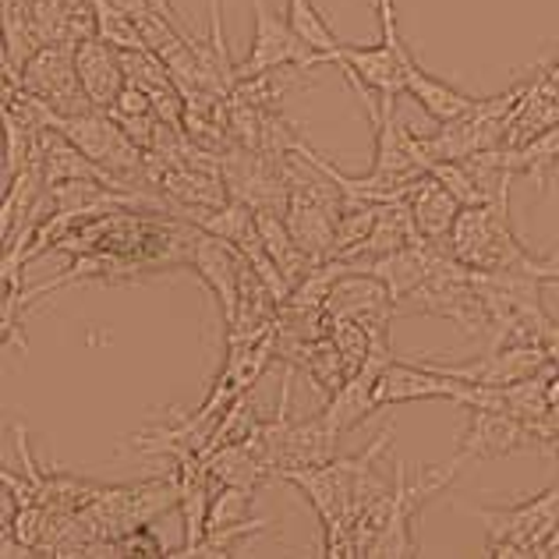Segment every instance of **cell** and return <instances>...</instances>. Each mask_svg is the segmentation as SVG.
Instances as JSON below:
<instances>
[{
  "label": "cell",
  "mask_w": 559,
  "mask_h": 559,
  "mask_svg": "<svg viewBox=\"0 0 559 559\" xmlns=\"http://www.w3.org/2000/svg\"><path fill=\"white\" fill-rule=\"evenodd\" d=\"M447 252L475 273H521L542 280V284H559V252L538 255L518 238L510 195L489 205H467L457 216Z\"/></svg>",
  "instance_id": "1"
},
{
  "label": "cell",
  "mask_w": 559,
  "mask_h": 559,
  "mask_svg": "<svg viewBox=\"0 0 559 559\" xmlns=\"http://www.w3.org/2000/svg\"><path fill=\"white\" fill-rule=\"evenodd\" d=\"M393 443V429H382L369 447L355 457H333L319 467H305V471H287L280 475L298 489L312 510L322 521V535H344L355 532V507H358V492L365 478L372 475L382 450Z\"/></svg>",
  "instance_id": "2"
},
{
  "label": "cell",
  "mask_w": 559,
  "mask_h": 559,
  "mask_svg": "<svg viewBox=\"0 0 559 559\" xmlns=\"http://www.w3.org/2000/svg\"><path fill=\"white\" fill-rule=\"evenodd\" d=\"M464 464L453 457L443 467H425L415 478H407L404 464H396L393 475V510L376 538L365 546L361 559H418V513L421 507L450 489Z\"/></svg>",
  "instance_id": "3"
},
{
  "label": "cell",
  "mask_w": 559,
  "mask_h": 559,
  "mask_svg": "<svg viewBox=\"0 0 559 559\" xmlns=\"http://www.w3.org/2000/svg\"><path fill=\"white\" fill-rule=\"evenodd\" d=\"M376 11H379V33H382V43L390 47V53L396 57V64L404 71V93L418 103V107L432 117V121H453V117L467 114L471 107L478 103V96H471L457 85H450L443 79L429 75L418 57L411 53V47H404V36H401V25H396V8L393 0H376Z\"/></svg>",
  "instance_id": "4"
},
{
  "label": "cell",
  "mask_w": 559,
  "mask_h": 559,
  "mask_svg": "<svg viewBox=\"0 0 559 559\" xmlns=\"http://www.w3.org/2000/svg\"><path fill=\"white\" fill-rule=\"evenodd\" d=\"M252 8H255V36H252V47L245 53V61L238 64V82L266 75V71H280V68L305 71L312 64H322V53L287 19H280L270 8V0H252Z\"/></svg>",
  "instance_id": "5"
},
{
  "label": "cell",
  "mask_w": 559,
  "mask_h": 559,
  "mask_svg": "<svg viewBox=\"0 0 559 559\" xmlns=\"http://www.w3.org/2000/svg\"><path fill=\"white\" fill-rule=\"evenodd\" d=\"M475 382L453 379L447 372L429 369L425 361H390L376 382V407L415 404V401H457L464 407L475 404Z\"/></svg>",
  "instance_id": "6"
},
{
  "label": "cell",
  "mask_w": 559,
  "mask_h": 559,
  "mask_svg": "<svg viewBox=\"0 0 559 559\" xmlns=\"http://www.w3.org/2000/svg\"><path fill=\"white\" fill-rule=\"evenodd\" d=\"M19 85L33 96L47 99L61 114H79L93 107L75 68V43H43L33 53V61L25 64Z\"/></svg>",
  "instance_id": "7"
},
{
  "label": "cell",
  "mask_w": 559,
  "mask_h": 559,
  "mask_svg": "<svg viewBox=\"0 0 559 559\" xmlns=\"http://www.w3.org/2000/svg\"><path fill=\"white\" fill-rule=\"evenodd\" d=\"M188 270H195L202 276V284L213 290L219 316H224V326H230L234 316H238V298H241V273H245L241 248L195 227L188 241Z\"/></svg>",
  "instance_id": "8"
},
{
  "label": "cell",
  "mask_w": 559,
  "mask_h": 559,
  "mask_svg": "<svg viewBox=\"0 0 559 559\" xmlns=\"http://www.w3.org/2000/svg\"><path fill=\"white\" fill-rule=\"evenodd\" d=\"M538 439L532 432V425L507 415V411H492V407H467V429L457 443V461H496L507 457V453H518L535 447Z\"/></svg>",
  "instance_id": "9"
},
{
  "label": "cell",
  "mask_w": 559,
  "mask_h": 559,
  "mask_svg": "<svg viewBox=\"0 0 559 559\" xmlns=\"http://www.w3.org/2000/svg\"><path fill=\"white\" fill-rule=\"evenodd\" d=\"M471 513H478V518L485 521L492 542L496 538H513V542H524V546L538 549L549 535L559 532V481L552 485V489L524 499V503L475 507Z\"/></svg>",
  "instance_id": "10"
},
{
  "label": "cell",
  "mask_w": 559,
  "mask_h": 559,
  "mask_svg": "<svg viewBox=\"0 0 559 559\" xmlns=\"http://www.w3.org/2000/svg\"><path fill=\"white\" fill-rule=\"evenodd\" d=\"M425 365L436 372H447L453 379L475 382V386H513V382H524L538 372H546L552 358L546 355V347H489L475 361L443 365V361L429 358Z\"/></svg>",
  "instance_id": "11"
},
{
  "label": "cell",
  "mask_w": 559,
  "mask_h": 559,
  "mask_svg": "<svg viewBox=\"0 0 559 559\" xmlns=\"http://www.w3.org/2000/svg\"><path fill=\"white\" fill-rule=\"evenodd\" d=\"M390 361H393L390 355H376V350H372V358L365 361L361 369L326 401V407H322V418L330 421V429L336 436H347L350 429H358L365 418H372L379 411L376 407V382H379L382 369H386Z\"/></svg>",
  "instance_id": "12"
},
{
  "label": "cell",
  "mask_w": 559,
  "mask_h": 559,
  "mask_svg": "<svg viewBox=\"0 0 559 559\" xmlns=\"http://www.w3.org/2000/svg\"><path fill=\"white\" fill-rule=\"evenodd\" d=\"M322 64H341L347 75H355L379 96L396 99L404 93V71L386 43H341L336 50L322 53Z\"/></svg>",
  "instance_id": "13"
},
{
  "label": "cell",
  "mask_w": 559,
  "mask_h": 559,
  "mask_svg": "<svg viewBox=\"0 0 559 559\" xmlns=\"http://www.w3.org/2000/svg\"><path fill=\"white\" fill-rule=\"evenodd\" d=\"M75 68H79L85 96H90V103L99 110H107L128 85L121 50L110 47V43L99 39L96 33L75 43Z\"/></svg>",
  "instance_id": "14"
},
{
  "label": "cell",
  "mask_w": 559,
  "mask_h": 559,
  "mask_svg": "<svg viewBox=\"0 0 559 559\" xmlns=\"http://www.w3.org/2000/svg\"><path fill=\"white\" fill-rule=\"evenodd\" d=\"M43 202H50V185H47V174H43V164L33 159V164H25L19 174L8 178L4 210H0V234H4V245H11L22 230L39 224Z\"/></svg>",
  "instance_id": "15"
},
{
  "label": "cell",
  "mask_w": 559,
  "mask_h": 559,
  "mask_svg": "<svg viewBox=\"0 0 559 559\" xmlns=\"http://www.w3.org/2000/svg\"><path fill=\"white\" fill-rule=\"evenodd\" d=\"M559 124V85L542 75L535 82H524V93L518 99L507 128V150H521V145L542 139L546 131Z\"/></svg>",
  "instance_id": "16"
},
{
  "label": "cell",
  "mask_w": 559,
  "mask_h": 559,
  "mask_svg": "<svg viewBox=\"0 0 559 559\" xmlns=\"http://www.w3.org/2000/svg\"><path fill=\"white\" fill-rule=\"evenodd\" d=\"M407 210L415 216V227L425 241L447 245L453 227H457V216L464 213V205L443 181L432 178V174H425V178L415 185V191H411Z\"/></svg>",
  "instance_id": "17"
},
{
  "label": "cell",
  "mask_w": 559,
  "mask_h": 559,
  "mask_svg": "<svg viewBox=\"0 0 559 559\" xmlns=\"http://www.w3.org/2000/svg\"><path fill=\"white\" fill-rule=\"evenodd\" d=\"M205 467H210L213 485H238V489H252V492L273 475L266 457H262L252 439L213 450L210 457H205Z\"/></svg>",
  "instance_id": "18"
},
{
  "label": "cell",
  "mask_w": 559,
  "mask_h": 559,
  "mask_svg": "<svg viewBox=\"0 0 559 559\" xmlns=\"http://www.w3.org/2000/svg\"><path fill=\"white\" fill-rule=\"evenodd\" d=\"M43 47V33L28 0H4V79L19 82L25 64Z\"/></svg>",
  "instance_id": "19"
},
{
  "label": "cell",
  "mask_w": 559,
  "mask_h": 559,
  "mask_svg": "<svg viewBox=\"0 0 559 559\" xmlns=\"http://www.w3.org/2000/svg\"><path fill=\"white\" fill-rule=\"evenodd\" d=\"M93 4V14H96V36L99 39H107L110 47L117 50H150L145 47V39H142V28L139 22L131 19L128 11H121L114 4V0H90Z\"/></svg>",
  "instance_id": "20"
},
{
  "label": "cell",
  "mask_w": 559,
  "mask_h": 559,
  "mask_svg": "<svg viewBox=\"0 0 559 559\" xmlns=\"http://www.w3.org/2000/svg\"><path fill=\"white\" fill-rule=\"evenodd\" d=\"M287 22L298 28V33L312 43L319 53H330L344 43V39H336L333 25L326 22V14H322L312 0H287Z\"/></svg>",
  "instance_id": "21"
},
{
  "label": "cell",
  "mask_w": 559,
  "mask_h": 559,
  "mask_svg": "<svg viewBox=\"0 0 559 559\" xmlns=\"http://www.w3.org/2000/svg\"><path fill=\"white\" fill-rule=\"evenodd\" d=\"M117 542V549L124 552V559H164L167 549L159 546V538L150 524H139V527H131V532H124L121 538H114Z\"/></svg>",
  "instance_id": "22"
},
{
  "label": "cell",
  "mask_w": 559,
  "mask_h": 559,
  "mask_svg": "<svg viewBox=\"0 0 559 559\" xmlns=\"http://www.w3.org/2000/svg\"><path fill=\"white\" fill-rule=\"evenodd\" d=\"M489 559H535V549L524 546V542H513V538H496Z\"/></svg>",
  "instance_id": "23"
},
{
  "label": "cell",
  "mask_w": 559,
  "mask_h": 559,
  "mask_svg": "<svg viewBox=\"0 0 559 559\" xmlns=\"http://www.w3.org/2000/svg\"><path fill=\"white\" fill-rule=\"evenodd\" d=\"M150 4L159 11V14H164V19H170L174 25H181V28H188V22L181 19V14H178V8H174V0H150ZM188 33H191V28H188Z\"/></svg>",
  "instance_id": "24"
},
{
  "label": "cell",
  "mask_w": 559,
  "mask_h": 559,
  "mask_svg": "<svg viewBox=\"0 0 559 559\" xmlns=\"http://www.w3.org/2000/svg\"><path fill=\"white\" fill-rule=\"evenodd\" d=\"M210 559H234V549H213Z\"/></svg>",
  "instance_id": "25"
}]
</instances>
